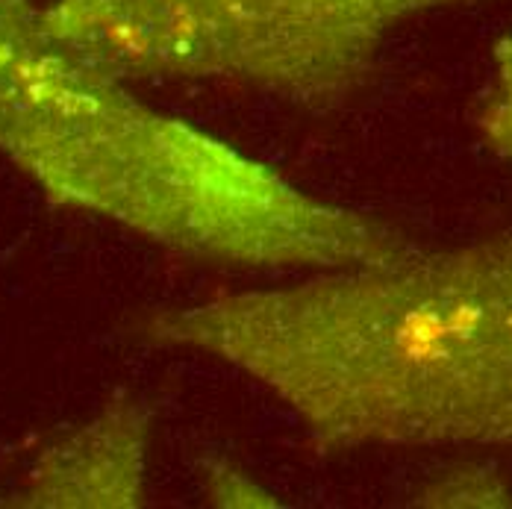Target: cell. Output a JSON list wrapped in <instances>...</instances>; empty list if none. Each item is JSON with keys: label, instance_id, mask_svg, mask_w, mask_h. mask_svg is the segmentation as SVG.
Masks as SVG:
<instances>
[{"label": "cell", "instance_id": "6", "mask_svg": "<svg viewBox=\"0 0 512 509\" xmlns=\"http://www.w3.org/2000/svg\"><path fill=\"white\" fill-rule=\"evenodd\" d=\"M486 148L512 168V30L492 48V83L477 112Z\"/></svg>", "mask_w": 512, "mask_h": 509}, {"label": "cell", "instance_id": "1", "mask_svg": "<svg viewBox=\"0 0 512 509\" xmlns=\"http://www.w3.org/2000/svg\"><path fill=\"white\" fill-rule=\"evenodd\" d=\"M139 339L245 374L330 457L512 454V230L159 306Z\"/></svg>", "mask_w": 512, "mask_h": 509}, {"label": "cell", "instance_id": "2", "mask_svg": "<svg viewBox=\"0 0 512 509\" xmlns=\"http://www.w3.org/2000/svg\"><path fill=\"white\" fill-rule=\"evenodd\" d=\"M0 156L53 204L212 265L321 271L412 245L142 101L53 39L36 0H0Z\"/></svg>", "mask_w": 512, "mask_h": 509}, {"label": "cell", "instance_id": "4", "mask_svg": "<svg viewBox=\"0 0 512 509\" xmlns=\"http://www.w3.org/2000/svg\"><path fill=\"white\" fill-rule=\"evenodd\" d=\"M154 409L118 392L83 424L59 433L33 459L24 483L3 498L27 509H136L148 504Z\"/></svg>", "mask_w": 512, "mask_h": 509}, {"label": "cell", "instance_id": "7", "mask_svg": "<svg viewBox=\"0 0 512 509\" xmlns=\"http://www.w3.org/2000/svg\"><path fill=\"white\" fill-rule=\"evenodd\" d=\"M206 498L215 507H274V495L256 483L251 474L239 471L230 462H212L204 474Z\"/></svg>", "mask_w": 512, "mask_h": 509}, {"label": "cell", "instance_id": "5", "mask_svg": "<svg viewBox=\"0 0 512 509\" xmlns=\"http://www.w3.org/2000/svg\"><path fill=\"white\" fill-rule=\"evenodd\" d=\"M412 504L421 507H510L512 492L507 480L483 465H454L430 477Z\"/></svg>", "mask_w": 512, "mask_h": 509}, {"label": "cell", "instance_id": "3", "mask_svg": "<svg viewBox=\"0 0 512 509\" xmlns=\"http://www.w3.org/2000/svg\"><path fill=\"white\" fill-rule=\"evenodd\" d=\"M483 0H51L53 39L133 80H215L330 112L421 15Z\"/></svg>", "mask_w": 512, "mask_h": 509}]
</instances>
